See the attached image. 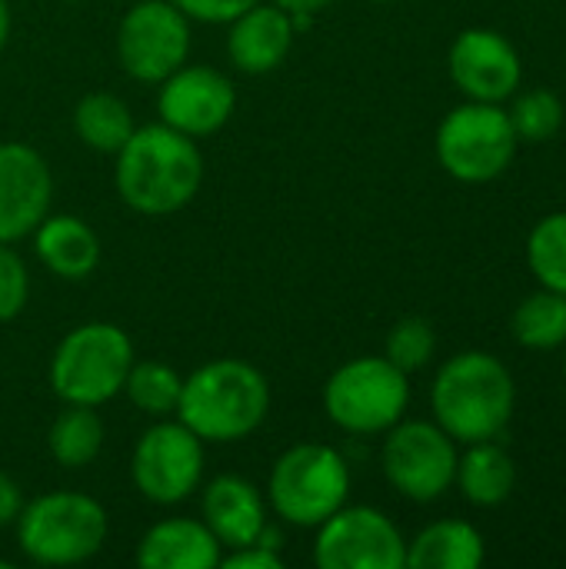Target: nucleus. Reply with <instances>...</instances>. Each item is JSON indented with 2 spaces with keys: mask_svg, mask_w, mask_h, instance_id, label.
<instances>
[{
  "mask_svg": "<svg viewBox=\"0 0 566 569\" xmlns=\"http://www.w3.org/2000/svg\"><path fill=\"white\" fill-rule=\"evenodd\" d=\"M484 557V537L464 520L430 523L414 543H407L410 569H477Z\"/></svg>",
  "mask_w": 566,
  "mask_h": 569,
  "instance_id": "obj_20",
  "label": "nucleus"
},
{
  "mask_svg": "<svg viewBox=\"0 0 566 569\" xmlns=\"http://www.w3.org/2000/svg\"><path fill=\"white\" fill-rule=\"evenodd\" d=\"M123 390L130 397V403L150 417H167L177 413L180 403V390H183V377L157 360H133Z\"/></svg>",
  "mask_w": 566,
  "mask_h": 569,
  "instance_id": "obj_25",
  "label": "nucleus"
},
{
  "mask_svg": "<svg viewBox=\"0 0 566 569\" xmlns=\"http://www.w3.org/2000/svg\"><path fill=\"white\" fill-rule=\"evenodd\" d=\"M117 57L133 80H167L190 57V17L173 0H137L120 20Z\"/></svg>",
  "mask_w": 566,
  "mask_h": 569,
  "instance_id": "obj_9",
  "label": "nucleus"
},
{
  "mask_svg": "<svg viewBox=\"0 0 566 569\" xmlns=\"http://www.w3.org/2000/svg\"><path fill=\"white\" fill-rule=\"evenodd\" d=\"M434 350H437L434 327H430L427 320H420V317L400 320V323L390 330V337H387V360H390L394 367H400L404 373L427 367L430 357H434Z\"/></svg>",
  "mask_w": 566,
  "mask_h": 569,
  "instance_id": "obj_28",
  "label": "nucleus"
},
{
  "mask_svg": "<svg viewBox=\"0 0 566 569\" xmlns=\"http://www.w3.org/2000/svg\"><path fill=\"white\" fill-rule=\"evenodd\" d=\"M277 7H284L287 13H317L320 7L334 3V0H274Z\"/></svg>",
  "mask_w": 566,
  "mask_h": 569,
  "instance_id": "obj_33",
  "label": "nucleus"
},
{
  "mask_svg": "<svg viewBox=\"0 0 566 569\" xmlns=\"http://www.w3.org/2000/svg\"><path fill=\"white\" fill-rule=\"evenodd\" d=\"M450 77L470 100L500 103L520 87L524 63L504 33L470 27L450 47Z\"/></svg>",
  "mask_w": 566,
  "mask_h": 569,
  "instance_id": "obj_14",
  "label": "nucleus"
},
{
  "mask_svg": "<svg viewBox=\"0 0 566 569\" xmlns=\"http://www.w3.org/2000/svg\"><path fill=\"white\" fill-rule=\"evenodd\" d=\"M190 20H203V23H230L234 17H240L244 10H250L260 0H173Z\"/></svg>",
  "mask_w": 566,
  "mask_h": 569,
  "instance_id": "obj_31",
  "label": "nucleus"
},
{
  "mask_svg": "<svg viewBox=\"0 0 566 569\" xmlns=\"http://www.w3.org/2000/svg\"><path fill=\"white\" fill-rule=\"evenodd\" d=\"M107 513L87 493H43L17 517V543L27 560L43 567H73L107 543Z\"/></svg>",
  "mask_w": 566,
  "mask_h": 569,
  "instance_id": "obj_4",
  "label": "nucleus"
},
{
  "mask_svg": "<svg viewBox=\"0 0 566 569\" xmlns=\"http://www.w3.org/2000/svg\"><path fill=\"white\" fill-rule=\"evenodd\" d=\"M377 3H387V0H377Z\"/></svg>",
  "mask_w": 566,
  "mask_h": 569,
  "instance_id": "obj_36",
  "label": "nucleus"
},
{
  "mask_svg": "<svg viewBox=\"0 0 566 569\" xmlns=\"http://www.w3.org/2000/svg\"><path fill=\"white\" fill-rule=\"evenodd\" d=\"M384 473L407 500L430 503L444 497L457 477L454 437L424 420L394 423L384 443Z\"/></svg>",
  "mask_w": 566,
  "mask_h": 569,
  "instance_id": "obj_11",
  "label": "nucleus"
},
{
  "mask_svg": "<svg viewBox=\"0 0 566 569\" xmlns=\"http://www.w3.org/2000/svg\"><path fill=\"white\" fill-rule=\"evenodd\" d=\"M514 400L517 390L510 370L484 350L450 357L430 393L437 427L460 443L500 437L514 417Z\"/></svg>",
  "mask_w": 566,
  "mask_h": 569,
  "instance_id": "obj_2",
  "label": "nucleus"
},
{
  "mask_svg": "<svg viewBox=\"0 0 566 569\" xmlns=\"http://www.w3.org/2000/svg\"><path fill=\"white\" fill-rule=\"evenodd\" d=\"M203 440L177 423H157L150 427L137 447H133V483L137 490L153 503H180L187 500L203 473Z\"/></svg>",
  "mask_w": 566,
  "mask_h": 569,
  "instance_id": "obj_12",
  "label": "nucleus"
},
{
  "mask_svg": "<svg viewBox=\"0 0 566 569\" xmlns=\"http://www.w3.org/2000/svg\"><path fill=\"white\" fill-rule=\"evenodd\" d=\"M203 523L220 540V547H247L257 543L267 530V507L260 490L244 477H217L203 490Z\"/></svg>",
  "mask_w": 566,
  "mask_h": 569,
  "instance_id": "obj_17",
  "label": "nucleus"
},
{
  "mask_svg": "<svg viewBox=\"0 0 566 569\" xmlns=\"http://www.w3.org/2000/svg\"><path fill=\"white\" fill-rule=\"evenodd\" d=\"M517 143L510 113L480 100L450 110L437 130V157L444 170L464 183L497 180L510 167Z\"/></svg>",
  "mask_w": 566,
  "mask_h": 569,
  "instance_id": "obj_8",
  "label": "nucleus"
},
{
  "mask_svg": "<svg viewBox=\"0 0 566 569\" xmlns=\"http://www.w3.org/2000/svg\"><path fill=\"white\" fill-rule=\"evenodd\" d=\"M30 297V273L10 243H0V320H13Z\"/></svg>",
  "mask_w": 566,
  "mask_h": 569,
  "instance_id": "obj_29",
  "label": "nucleus"
},
{
  "mask_svg": "<svg viewBox=\"0 0 566 569\" xmlns=\"http://www.w3.org/2000/svg\"><path fill=\"white\" fill-rule=\"evenodd\" d=\"M527 260L544 290L566 297V213H550L530 230Z\"/></svg>",
  "mask_w": 566,
  "mask_h": 569,
  "instance_id": "obj_26",
  "label": "nucleus"
},
{
  "mask_svg": "<svg viewBox=\"0 0 566 569\" xmlns=\"http://www.w3.org/2000/svg\"><path fill=\"white\" fill-rule=\"evenodd\" d=\"M47 447L60 467L80 470V467L93 463L103 447V420L97 417L93 407L67 403V410L57 413V420L47 433Z\"/></svg>",
  "mask_w": 566,
  "mask_h": 569,
  "instance_id": "obj_23",
  "label": "nucleus"
},
{
  "mask_svg": "<svg viewBox=\"0 0 566 569\" xmlns=\"http://www.w3.org/2000/svg\"><path fill=\"white\" fill-rule=\"evenodd\" d=\"M514 340L530 350H554L566 343V297L554 290H540L527 297L514 313Z\"/></svg>",
  "mask_w": 566,
  "mask_h": 569,
  "instance_id": "obj_24",
  "label": "nucleus"
},
{
  "mask_svg": "<svg viewBox=\"0 0 566 569\" xmlns=\"http://www.w3.org/2000/svg\"><path fill=\"white\" fill-rule=\"evenodd\" d=\"M53 177L27 143H0V243L23 240L50 213Z\"/></svg>",
  "mask_w": 566,
  "mask_h": 569,
  "instance_id": "obj_15",
  "label": "nucleus"
},
{
  "mask_svg": "<svg viewBox=\"0 0 566 569\" xmlns=\"http://www.w3.org/2000/svg\"><path fill=\"white\" fill-rule=\"evenodd\" d=\"M230 37H227V53L234 60L237 70L244 73H270L277 70L290 47H294V17L270 3H254L250 10H244L240 17L230 20Z\"/></svg>",
  "mask_w": 566,
  "mask_h": 569,
  "instance_id": "obj_16",
  "label": "nucleus"
},
{
  "mask_svg": "<svg viewBox=\"0 0 566 569\" xmlns=\"http://www.w3.org/2000/svg\"><path fill=\"white\" fill-rule=\"evenodd\" d=\"M0 569H13V567H10V563H7V560H0Z\"/></svg>",
  "mask_w": 566,
  "mask_h": 569,
  "instance_id": "obj_35",
  "label": "nucleus"
},
{
  "mask_svg": "<svg viewBox=\"0 0 566 569\" xmlns=\"http://www.w3.org/2000/svg\"><path fill=\"white\" fill-rule=\"evenodd\" d=\"M410 383L387 357H357L344 363L324 387L327 417L347 433H384L400 423Z\"/></svg>",
  "mask_w": 566,
  "mask_h": 569,
  "instance_id": "obj_7",
  "label": "nucleus"
},
{
  "mask_svg": "<svg viewBox=\"0 0 566 569\" xmlns=\"http://www.w3.org/2000/svg\"><path fill=\"white\" fill-rule=\"evenodd\" d=\"M350 493L347 460L324 443L290 447L270 470V507L294 527H320Z\"/></svg>",
  "mask_w": 566,
  "mask_h": 569,
  "instance_id": "obj_6",
  "label": "nucleus"
},
{
  "mask_svg": "<svg viewBox=\"0 0 566 569\" xmlns=\"http://www.w3.org/2000/svg\"><path fill=\"white\" fill-rule=\"evenodd\" d=\"M73 130L77 137L97 150V153H120V147L130 140V133L137 130L133 127V113L130 107L113 97V93H87L77 110H73Z\"/></svg>",
  "mask_w": 566,
  "mask_h": 569,
  "instance_id": "obj_22",
  "label": "nucleus"
},
{
  "mask_svg": "<svg viewBox=\"0 0 566 569\" xmlns=\"http://www.w3.org/2000/svg\"><path fill=\"white\" fill-rule=\"evenodd\" d=\"M7 33H10V7H7V0H0V50L7 43Z\"/></svg>",
  "mask_w": 566,
  "mask_h": 569,
  "instance_id": "obj_34",
  "label": "nucleus"
},
{
  "mask_svg": "<svg viewBox=\"0 0 566 569\" xmlns=\"http://www.w3.org/2000/svg\"><path fill=\"white\" fill-rule=\"evenodd\" d=\"M564 370H566V363H564Z\"/></svg>",
  "mask_w": 566,
  "mask_h": 569,
  "instance_id": "obj_37",
  "label": "nucleus"
},
{
  "mask_svg": "<svg viewBox=\"0 0 566 569\" xmlns=\"http://www.w3.org/2000/svg\"><path fill=\"white\" fill-rule=\"evenodd\" d=\"M133 367V343L113 323H83L70 330L53 360L50 387L63 403L100 407L123 390Z\"/></svg>",
  "mask_w": 566,
  "mask_h": 569,
  "instance_id": "obj_5",
  "label": "nucleus"
},
{
  "mask_svg": "<svg viewBox=\"0 0 566 569\" xmlns=\"http://www.w3.org/2000/svg\"><path fill=\"white\" fill-rule=\"evenodd\" d=\"M133 3H137V0H133Z\"/></svg>",
  "mask_w": 566,
  "mask_h": 569,
  "instance_id": "obj_38",
  "label": "nucleus"
},
{
  "mask_svg": "<svg viewBox=\"0 0 566 569\" xmlns=\"http://www.w3.org/2000/svg\"><path fill=\"white\" fill-rule=\"evenodd\" d=\"M160 83L163 87L157 97V110L167 127H173L187 137L217 133L237 107L234 83L214 67H187L183 63Z\"/></svg>",
  "mask_w": 566,
  "mask_h": 569,
  "instance_id": "obj_13",
  "label": "nucleus"
},
{
  "mask_svg": "<svg viewBox=\"0 0 566 569\" xmlns=\"http://www.w3.org/2000/svg\"><path fill=\"white\" fill-rule=\"evenodd\" d=\"M510 123L517 130V140L544 143V140L557 137V130L564 127V103L554 90H530V93L517 97V103L510 110Z\"/></svg>",
  "mask_w": 566,
  "mask_h": 569,
  "instance_id": "obj_27",
  "label": "nucleus"
},
{
  "mask_svg": "<svg viewBox=\"0 0 566 569\" xmlns=\"http://www.w3.org/2000/svg\"><path fill=\"white\" fill-rule=\"evenodd\" d=\"M314 563L320 569H404L407 543L380 510L344 503L320 523Z\"/></svg>",
  "mask_w": 566,
  "mask_h": 569,
  "instance_id": "obj_10",
  "label": "nucleus"
},
{
  "mask_svg": "<svg viewBox=\"0 0 566 569\" xmlns=\"http://www.w3.org/2000/svg\"><path fill=\"white\" fill-rule=\"evenodd\" d=\"M33 247L43 267L63 280H83L100 263V240L97 233L70 213L43 217L33 230Z\"/></svg>",
  "mask_w": 566,
  "mask_h": 569,
  "instance_id": "obj_19",
  "label": "nucleus"
},
{
  "mask_svg": "<svg viewBox=\"0 0 566 569\" xmlns=\"http://www.w3.org/2000/svg\"><path fill=\"white\" fill-rule=\"evenodd\" d=\"M20 510H23L20 487H17V483L7 477V473H0V527H10V523H17Z\"/></svg>",
  "mask_w": 566,
  "mask_h": 569,
  "instance_id": "obj_32",
  "label": "nucleus"
},
{
  "mask_svg": "<svg viewBox=\"0 0 566 569\" xmlns=\"http://www.w3.org/2000/svg\"><path fill=\"white\" fill-rule=\"evenodd\" d=\"M454 480L460 483V493L470 503L497 507L514 493L517 467L504 447H497L494 440H480V443H470V450L464 457H457V477Z\"/></svg>",
  "mask_w": 566,
  "mask_h": 569,
  "instance_id": "obj_21",
  "label": "nucleus"
},
{
  "mask_svg": "<svg viewBox=\"0 0 566 569\" xmlns=\"http://www.w3.org/2000/svg\"><path fill=\"white\" fill-rule=\"evenodd\" d=\"M277 533L264 530L257 543L237 547L230 557H220L224 569H284V557L277 553Z\"/></svg>",
  "mask_w": 566,
  "mask_h": 569,
  "instance_id": "obj_30",
  "label": "nucleus"
},
{
  "mask_svg": "<svg viewBox=\"0 0 566 569\" xmlns=\"http://www.w3.org/2000/svg\"><path fill=\"white\" fill-rule=\"evenodd\" d=\"M143 569H214L220 567V540L197 520H160L137 547Z\"/></svg>",
  "mask_w": 566,
  "mask_h": 569,
  "instance_id": "obj_18",
  "label": "nucleus"
},
{
  "mask_svg": "<svg viewBox=\"0 0 566 569\" xmlns=\"http://www.w3.org/2000/svg\"><path fill=\"white\" fill-rule=\"evenodd\" d=\"M270 410L264 373L244 360H214L183 380L177 420L210 443L250 437Z\"/></svg>",
  "mask_w": 566,
  "mask_h": 569,
  "instance_id": "obj_3",
  "label": "nucleus"
},
{
  "mask_svg": "<svg viewBox=\"0 0 566 569\" xmlns=\"http://www.w3.org/2000/svg\"><path fill=\"white\" fill-rule=\"evenodd\" d=\"M203 180V157L193 137L150 123L137 127L117 153V193L147 217L187 207Z\"/></svg>",
  "mask_w": 566,
  "mask_h": 569,
  "instance_id": "obj_1",
  "label": "nucleus"
}]
</instances>
